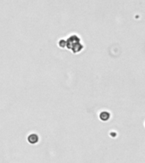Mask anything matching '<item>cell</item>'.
<instances>
[{
	"mask_svg": "<svg viewBox=\"0 0 145 163\" xmlns=\"http://www.w3.org/2000/svg\"><path fill=\"white\" fill-rule=\"evenodd\" d=\"M29 141L31 144H35L38 141V136L37 135H31L29 137Z\"/></svg>",
	"mask_w": 145,
	"mask_h": 163,
	"instance_id": "1",
	"label": "cell"
}]
</instances>
